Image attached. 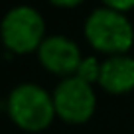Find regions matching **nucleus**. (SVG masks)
<instances>
[{
	"label": "nucleus",
	"mask_w": 134,
	"mask_h": 134,
	"mask_svg": "<svg viewBox=\"0 0 134 134\" xmlns=\"http://www.w3.org/2000/svg\"><path fill=\"white\" fill-rule=\"evenodd\" d=\"M0 38L10 51L28 53L46 40V20L30 4L10 8L0 22Z\"/></svg>",
	"instance_id": "3"
},
{
	"label": "nucleus",
	"mask_w": 134,
	"mask_h": 134,
	"mask_svg": "<svg viewBox=\"0 0 134 134\" xmlns=\"http://www.w3.org/2000/svg\"><path fill=\"white\" fill-rule=\"evenodd\" d=\"M99 75H100V63H99V59H97L95 55H87V57H83L79 69H77V77L93 85L95 81H99Z\"/></svg>",
	"instance_id": "7"
},
{
	"label": "nucleus",
	"mask_w": 134,
	"mask_h": 134,
	"mask_svg": "<svg viewBox=\"0 0 134 134\" xmlns=\"http://www.w3.org/2000/svg\"><path fill=\"white\" fill-rule=\"evenodd\" d=\"M51 97L55 114H59L67 122H85L87 118H91L97 105L93 85L79 79L77 75L61 79L55 85Z\"/></svg>",
	"instance_id": "4"
},
{
	"label": "nucleus",
	"mask_w": 134,
	"mask_h": 134,
	"mask_svg": "<svg viewBox=\"0 0 134 134\" xmlns=\"http://www.w3.org/2000/svg\"><path fill=\"white\" fill-rule=\"evenodd\" d=\"M85 36L93 47L109 51L113 55L124 53L134 43V28L126 14L116 12L109 6L95 8L85 20Z\"/></svg>",
	"instance_id": "1"
},
{
	"label": "nucleus",
	"mask_w": 134,
	"mask_h": 134,
	"mask_svg": "<svg viewBox=\"0 0 134 134\" xmlns=\"http://www.w3.org/2000/svg\"><path fill=\"white\" fill-rule=\"evenodd\" d=\"M55 6H79V0H53Z\"/></svg>",
	"instance_id": "9"
},
{
	"label": "nucleus",
	"mask_w": 134,
	"mask_h": 134,
	"mask_svg": "<svg viewBox=\"0 0 134 134\" xmlns=\"http://www.w3.org/2000/svg\"><path fill=\"white\" fill-rule=\"evenodd\" d=\"M105 6H109V8H113V10H116V12L124 14V10L134 8V0H124V2H118V0H107Z\"/></svg>",
	"instance_id": "8"
},
{
	"label": "nucleus",
	"mask_w": 134,
	"mask_h": 134,
	"mask_svg": "<svg viewBox=\"0 0 134 134\" xmlns=\"http://www.w3.org/2000/svg\"><path fill=\"white\" fill-rule=\"evenodd\" d=\"M100 87L109 93H126L134 87V57L126 53L110 55L100 63Z\"/></svg>",
	"instance_id": "6"
},
{
	"label": "nucleus",
	"mask_w": 134,
	"mask_h": 134,
	"mask_svg": "<svg viewBox=\"0 0 134 134\" xmlns=\"http://www.w3.org/2000/svg\"><path fill=\"white\" fill-rule=\"evenodd\" d=\"M8 114L24 130H43L55 114L53 97L38 83H20L8 95Z\"/></svg>",
	"instance_id": "2"
},
{
	"label": "nucleus",
	"mask_w": 134,
	"mask_h": 134,
	"mask_svg": "<svg viewBox=\"0 0 134 134\" xmlns=\"http://www.w3.org/2000/svg\"><path fill=\"white\" fill-rule=\"evenodd\" d=\"M38 57L46 69L65 77H71L73 71L77 73L81 61H83L79 46L71 38L61 36V34L46 36L42 46L38 47Z\"/></svg>",
	"instance_id": "5"
}]
</instances>
